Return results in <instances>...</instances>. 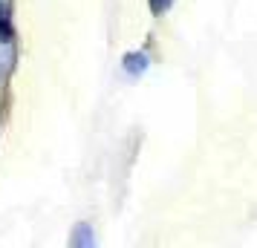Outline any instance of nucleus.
I'll list each match as a JSON object with an SVG mask.
<instances>
[{"instance_id": "nucleus-1", "label": "nucleus", "mask_w": 257, "mask_h": 248, "mask_svg": "<svg viewBox=\"0 0 257 248\" xmlns=\"http://www.w3.org/2000/svg\"><path fill=\"white\" fill-rule=\"evenodd\" d=\"M121 67H124L130 75H142V72L148 70V55H145V52H127L124 61H121Z\"/></svg>"}, {"instance_id": "nucleus-3", "label": "nucleus", "mask_w": 257, "mask_h": 248, "mask_svg": "<svg viewBox=\"0 0 257 248\" xmlns=\"http://www.w3.org/2000/svg\"><path fill=\"white\" fill-rule=\"evenodd\" d=\"M171 3H174V0H148V6H151V15H156V18L168 12V9H171Z\"/></svg>"}, {"instance_id": "nucleus-2", "label": "nucleus", "mask_w": 257, "mask_h": 248, "mask_svg": "<svg viewBox=\"0 0 257 248\" xmlns=\"http://www.w3.org/2000/svg\"><path fill=\"white\" fill-rule=\"evenodd\" d=\"M15 38V26H12V21L6 18V21H0V44H9Z\"/></svg>"}, {"instance_id": "nucleus-4", "label": "nucleus", "mask_w": 257, "mask_h": 248, "mask_svg": "<svg viewBox=\"0 0 257 248\" xmlns=\"http://www.w3.org/2000/svg\"><path fill=\"white\" fill-rule=\"evenodd\" d=\"M6 18H9V3L0 0V21H6Z\"/></svg>"}]
</instances>
